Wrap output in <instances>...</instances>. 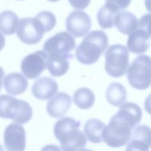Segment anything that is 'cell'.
I'll return each mask as SVG.
<instances>
[{"label":"cell","instance_id":"obj_19","mask_svg":"<svg viewBox=\"0 0 151 151\" xmlns=\"http://www.w3.org/2000/svg\"><path fill=\"white\" fill-rule=\"evenodd\" d=\"M106 99L110 104L119 107L127 99V90L118 82L111 83L106 91Z\"/></svg>","mask_w":151,"mask_h":151},{"label":"cell","instance_id":"obj_4","mask_svg":"<svg viewBox=\"0 0 151 151\" xmlns=\"http://www.w3.org/2000/svg\"><path fill=\"white\" fill-rule=\"evenodd\" d=\"M33 116V109L29 103L8 95L0 96V117L10 119L15 123L24 124Z\"/></svg>","mask_w":151,"mask_h":151},{"label":"cell","instance_id":"obj_25","mask_svg":"<svg viewBox=\"0 0 151 151\" xmlns=\"http://www.w3.org/2000/svg\"><path fill=\"white\" fill-rule=\"evenodd\" d=\"M139 28L145 30L151 36V14L142 16L139 21Z\"/></svg>","mask_w":151,"mask_h":151},{"label":"cell","instance_id":"obj_11","mask_svg":"<svg viewBox=\"0 0 151 151\" xmlns=\"http://www.w3.org/2000/svg\"><path fill=\"white\" fill-rule=\"evenodd\" d=\"M91 28V19L88 14L82 11H74L66 19V29L75 37L88 34Z\"/></svg>","mask_w":151,"mask_h":151},{"label":"cell","instance_id":"obj_17","mask_svg":"<svg viewBox=\"0 0 151 151\" xmlns=\"http://www.w3.org/2000/svg\"><path fill=\"white\" fill-rule=\"evenodd\" d=\"M138 25L139 21L136 16L128 11H119L114 20V26L124 35H129L137 30Z\"/></svg>","mask_w":151,"mask_h":151},{"label":"cell","instance_id":"obj_28","mask_svg":"<svg viewBox=\"0 0 151 151\" xmlns=\"http://www.w3.org/2000/svg\"><path fill=\"white\" fill-rule=\"evenodd\" d=\"M145 109L148 114L151 115V93L145 99Z\"/></svg>","mask_w":151,"mask_h":151},{"label":"cell","instance_id":"obj_35","mask_svg":"<svg viewBox=\"0 0 151 151\" xmlns=\"http://www.w3.org/2000/svg\"><path fill=\"white\" fill-rule=\"evenodd\" d=\"M0 151H3V148H2V145H0Z\"/></svg>","mask_w":151,"mask_h":151},{"label":"cell","instance_id":"obj_30","mask_svg":"<svg viewBox=\"0 0 151 151\" xmlns=\"http://www.w3.org/2000/svg\"><path fill=\"white\" fill-rule=\"evenodd\" d=\"M5 45V38L4 35L0 32V51L3 49Z\"/></svg>","mask_w":151,"mask_h":151},{"label":"cell","instance_id":"obj_23","mask_svg":"<svg viewBox=\"0 0 151 151\" xmlns=\"http://www.w3.org/2000/svg\"><path fill=\"white\" fill-rule=\"evenodd\" d=\"M47 69L52 76L60 77L68 72L69 69V60L47 56Z\"/></svg>","mask_w":151,"mask_h":151},{"label":"cell","instance_id":"obj_1","mask_svg":"<svg viewBox=\"0 0 151 151\" xmlns=\"http://www.w3.org/2000/svg\"><path fill=\"white\" fill-rule=\"evenodd\" d=\"M142 110L133 102L124 103L110 120L103 131L102 139L110 147H120L127 145L132 130L141 122Z\"/></svg>","mask_w":151,"mask_h":151},{"label":"cell","instance_id":"obj_32","mask_svg":"<svg viewBox=\"0 0 151 151\" xmlns=\"http://www.w3.org/2000/svg\"><path fill=\"white\" fill-rule=\"evenodd\" d=\"M145 5L146 9L149 12H151V0H145Z\"/></svg>","mask_w":151,"mask_h":151},{"label":"cell","instance_id":"obj_26","mask_svg":"<svg viewBox=\"0 0 151 151\" xmlns=\"http://www.w3.org/2000/svg\"><path fill=\"white\" fill-rule=\"evenodd\" d=\"M131 0H106L107 5L114 7L119 11L124 10L130 5Z\"/></svg>","mask_w":151,"mask_h":151},{"label":"cell","instance_id":"obj_8","mask_svg":"<svg viewBox=\"0 0 151 151\" xmlns=\"http://www.w3.org/2000/svg\"><path fill=\"white\" fill-rule=\"evenodd\" d=\"M46 33L44 27L36 17L23 18L19 21L17 34L22 42L35 45L40 42Z\"/></svg>","mask_w":151,"mask_h":151},{"label":"cell","instance_id":"obj_33","mask_svg":"<svg viewBox=\"0 0 151 151\" xmlns=\"http://www.w3.org/2000/svg\"><path fill=\"white\" fill-rule=\"evenodd\" d=\"M79 151H92L91 150H89V149H85V148H82V149L79 150Z\"/></svg>","mask_w":151,"mask_h":151},{"label":"cell","instance_id":"obj_3","mask_svg":"<svg viewBox=\"0 0 151 151\" xmlns=\"http://www.w3.org/2000/svg\"><path fill=\"white\" fill-rule=\"evenodd\" d=\"M108 46V38L102 30L88 33L76 50V57L83 65L96 63Z\"/></svg>","mask_w":151,"mask_h":151},{"label":"cell","instance_id":"obj_31","mask_svg":"<svg viewBox=\"0 0 151 151\" xmlns=\"http://www.w3.org/2000/svg\"><path fill=\"white\" fill-rule=\"evenodd\" d=\"M4 76H5V72L2 67H0V91H1V88H2V81H3Z\"/></svg>","mask_w":151,"mask_h":151},{"label":"cell","instance_id":"obj_9","mask_svg":"<svg viewBox=\"0 0 151 151\" xmlns=\"http://www.w3.org/2000/svg\"><path fill=\"white\" fill-rule=\"evenodd\" d=\"M47 67V54L45 50H37L24 58L21 63V70L26 77L34 79L39 77Z\"/></svg>","mask_w":151,"mask_h":151},{"label":"cell","instance_id":"obj_29","mask_svg":"<svg viewBox=\"0 0 151 151\" xmlns=\"http://www.w3.org/2000/svg\"><path fill=\"white\" fill-rule=\"evenodd\" d=\"M41 151H62L60 147L54 145H47L43 147Z\"/></svg>","mask_w":151,"mask_h":151},{"label":"cell","instance_id":"obj_20","mask_svg":"<svg viewBox=\"0 0 151 151\" xmlns=\"http://www.w3.org/2000/svg\"><path fill=\"white\" fill-rule=\"evenodd\" d=\"M19 24L18 16L11 11L0 14V31L5 35H12L17 30Z\"/></svg>","mask_w":151,"mask_h":151},{"label":"cell","instance_id":"obj_18","mask_svg":"<svg viewBox=\"0 0 151 151\" xmlns=\"http://www.w3.org/2000/svg\"><path fill=\"white\" fill-rule=\"evenodd\" d=\"M105 125L97 119H91L85 122L84 126V133L87 139L92 143H101L103 141L102 136Z\"/></svg>","mask_w":151,"mask_h":151},{"label":"cell","instance_id":"obj_6","mask_svg":"<svg viewBox=\"0 0 151 151\" xmlns=\"http://www.w3.org/2000/svg\"><path fill=\"white\" fill-rule=\"evenodd\" d=\"M76 48V40L68 32H60L45 42L43 49L50 58L72 59V51Z\"/></svg>","mask_w":151,"mask_h":151},{"label":"cell","instance_id":"obj_2","mask_svg":"<svg viewBox=\"0 0 151 151\" xmlns=\"http://www.w3.org/2000/svg\"><path fill=\"white\" fill-rule=\"evenodd\" d=\"M79 126L80 122L71 117H64L56 122L53 133L62 151H79L85 147L87 139L79 130Z\"/></svg>","mask_w":151,"mask_h":151},{"label":"cell","instance_id":"obj_14","mask_svg":"<svg viewBox=\"0 0 151 151\" xmlns=\"http://www.w3.org/2000/svg\"><path fill=\"white\" fill-rule=\"evenodd\" d=\"M70 106V96L66 93L60 92L47 102V112L53 118H61L68 113Z\"/></svg>","mask_w":151,"mask_h":151},{"label":"cell","instance_id":"obj_16","mask_svg":"<svg viewBox=\"0 0 151 151\" xmlns=\"http://www.w3.org/2000/svg\"><path fill=\"white\" fill-rule=\"evenodd\" d=\"M5 90L11 95H20L25 92L28 87L27 79L19 73H11L5 77Z\"/></svg>","mask_w":151,"mask_h":151},{"label":"cell","instance_id":"obj_10","mask_svg":"<svg viewBox=\"0 0 151 151\" xmlns=\"http://www.w3.org/2000/svg\"><path fill=\"white\" fill-rule=\"evenodd\" d=\"M4 145L7 151H24L26 134L24 127L17 123H12L4 132Z\"/></svg>","mask_w":151,"mask_h":151},{"label":"cell","instance_id":"obj_27","mask_svg":"<svg viewBox=\"0 0 151 151\" xmlns=\"http://www.w3.org/2000/svg\"><path fill=\"white\" fill-rule=\"evenodd\" d=\"M71 6L77 10H84L89 5L91 0H68Z\"/></svg>","mask_w":151,"mask_h":151},{"label":"cell","instance_id":"obj_21","mask_svg":"<svg viewBox=\"0 0 151 151\" xmlns=\"http://www.w3.org/2000/svg\"><path fill=\"white\" fill-rule=\"evenodd\" d=\"M73 101L78 107L87 110L93 105L95 102V95L89 88H81L74 93Z\"/></svg>","mask_w":151,"mask_h":151},{"label":"cell","instance_id":"obj_12","mask_svg":"<svg viewBox=\"0 0 151 151\" xmlns=\"http://www.w3.org/2000/svg\"><path fill=\"white\" fill-rule=\"evenodd\" d=\"M151 147V128L145 124L137 126L131 133L126 151H149Z\"/></svg>","mask_w":151,"mask_h":151},{"label":"cell","instance_id":"obj_36","mask_svg":"<svg viewBox=\"0 0 151 151\" xmlns=\"http://www.w3.org/2000/svg\"><path fill=\"white\" fill-rule=\"evenodd\" d=\"M18 1H22V0H18Z\"/></svg>","mask_w":151,"mask_h":151},{"label":"cell","instance_id":"obj_24","mask_svg":"<svg viewBox=\"0 0 151 151\" xmlns=\"http://www.w3.org/2000/svg\"><path fill=\"white\" fill-rule=\"evenodd\" d=\"M36 18L41 22L46 32L53 30L56 24V17L50 11H42L36 15Z\"/></svg>","mask_w":151,"mask_h":151},{"label":"cell","instance_id":"obj_5","mask_svg":"<svg viewBox=\"0 0 151 151\" xmlns=\"http://www.w3.org/2000/svg\"><path fill=\"white\" fill-rule=\"evenodd\" d=\"M127 78L135 89H147L151 85V57L147 55L136 57L127 69Z\"/></svg>","mask_w":151,"mask_h":151},{"label":"cell","instance_id":"obj_22","mask_svg":"<svg viewBox=\"0 0 151 151\" xmlns=\"http://www.w3.org/2000/svg\"><path fill=\"white\" fill-rule=\"evenodd\" d=\"M119 11L114 7L107 4L101 7L97 14V19L100 27L103 29H109L113 27L114 26L116 16Z\"/></svg>","mask_w":151,"mask_h":151},{"label":"cell","instance_id":"obj_13","mask_svg":"<svg viewBox=\"0 0 151 151\" xmlns=\"http://www.w3.org/2000/svg\"><path fill=\"white\" fill-rule=\"evenodd\" d=\"M58 89V84L54 79L50 77H41L32 86V93L38 99L47 100L54 96Z\"/></svg>","mask_w":151,"mask_h":151},{"label":"cell","instance_id":"obj_7","mask_svg":"<svg viewBox=\"0 0 151 151\" xmlns=\"http://www.w3.org/2000/svg\"><path fill=\"white\" fill-rule=\"evenodd\" d=\"M105 71L112 77L119 78L124 75L129 66V52L122 45L110 46L105 53Z\"/></svg>","mask_w":151,"mask_h":151},{"label":"cell","instance_id":"obj_34","mask_svg":"<svg viewBox=\"0 0 151 151\" xmlns=\"http://www.w3.org/2000/svg\"><path fill=\"white\" fill-rule=\"evenodd\" d=\"M49 2H58V1H59V0H48Z\"/></svg>","mask_w":151,"mask_h":151},{"label":"cell","instance_id":"obj_15","mask_svg":"<svg viewBox=\"0 0 151 151\" xmlns=\"http://www.w3.org/2000/svg\"><path fill=\"white\" fill-rule=\"evenodd\" d=\"M150 45V36L142 29L136 30L130 33L127 46L128 50L135 54L144 53Z\"/></svg>","mask_w":151,"mask_h":151}]
</instances>
